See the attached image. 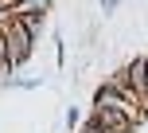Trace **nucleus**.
I'll return each mask as SVG.
<instances>
[{"instance_id":"obj_7","label":"nucleus","mask_w":148,"mask_h":133,"mask_svg":"<svg viewBox=\"0 0 148 133\" xmlns=\"http://www.w3.org/2000/svg\"><path fill=\"white\" fill-rule=\"evenodd\" d=\"M144 102H148V59H144Z\"/></svg>"},{"instance_id":"obj_3","label":"nucleus","mask_w":148,"mask_h":133,"mask_svg":"<svg viewBox=\"0 0 148 133\" xmlns=\"http://www.w3.org/2000/svg\"><path fill=\"white\" fill-rule=\"evenodd\" d=\"M136 125L125 118V114H113V110H94V118L86 121L78 133H133Z\"/></svg>"},{"instance_id":"obj_5","label":"nucleus","mask_w":148,"mask_h":133,"mask_svg":"<svg viewBox=\"0 0 148 133\" xmlns=\"http://www.w3.org/2000/svg\"><path fill=\"white\" fill-rule=\"evenodd\" d=\"M4 71H12V59H8V39H4V31H0V74Z\"/></svg>"},{"instance_id":"obj_4","label":"nucleus","mask_w":148,"mask_h":133,"mask_svg":"<svg viewBox=\"0 0 148 133\" xmlns=\"http://www.w3.org/2000/svg\"><path fill=\"white\" fill-rule=\"evenodd\" d=\"M47 8H51V0H23L8 16H16V20H23V16H47Z\"/></svg>"},{"instance_id":"obj_6","label":"nucleus","mask_w":148,"mask_h":133,"mask_svg":"<svg viewBox=\"0 0 148 133\" xmlns=\"http://www.w3.org/2000/svg\"><path fill=\"white\" fill-rule=\"evenodd\" d=\"M16 4H23V0H0V12H4V16H8V12H12V8H16Z\"/></svg>"},{"instance_id":"obj_2","label":"nucleus","mask_w":148,"mask_h":133,"mask_svg":"<svg viewBox=\"0 0 148 133\" xmlns=\"http://www.w3.org/2000/svg\"><path fill=\"white\" fill-rule=\"evenodd\" d=\"M94 110H113V114H125V118L133 121V125H140V121L148 118V110H140V106H136V102H129V98H121L117 90L109 86V82H105V86L97 90V98H94Z\"/></svg>"},{"instance_id":"obj_1","label":"nucleus","mask_w":148,"mask_h":133,"mask_svg":"<svg viewBox=\"0 0 148 133\" xmlns=\"http://www.w3.org/2000/svg\"><path fill=\"white\" fill-rule=\"evenodd\" d=\"M0 31H4V39H8V59H12V66H20V63L31 55L35 35H31L20 20H12V16H4V20H0Z\"/></svg>"}]
</instances>
